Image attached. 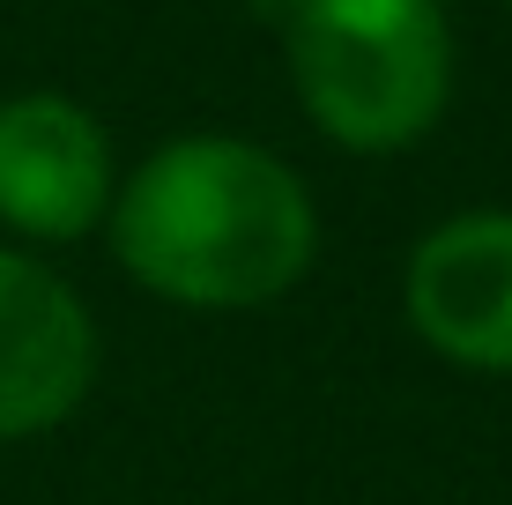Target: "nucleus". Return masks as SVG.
<instances>
[{
  "label": "nucleus",
  "instance_id": "f257e3e1",
  "mask_svg": "<svg viewBox=\"0 0 512 505\" xmlns=\"http://www.w3.org/2000/svg\"><path fill=\"white\" fill-rule=\"evenodd\" d=\"M312 201L282 156L238 134H186L112 194V246L134 283L201 312L268 305L312 268Z\"/></svg>",
  "mask_w": 512,
  "mask_h": 505
},
{
  "label": "nucleus",
  "instance_id": "f03ea898",
  "mask_svg": "<svg viewBox=\"0 0 512 505\" xmlns=\"http://www.w3.org/2000/svg\"><path fill=\"white\" fill-rule=\"evenodd\" d=\"M290 75L342 149H409L453 90V30L438 0H290Z\"/></svg>",
  "mask_w": 512,
  "mask_h": 505
},
{
  "label": "nucleus",
  "instance_id": "7ed1b4c3",
  "mask_svg": "<svg viewBox=\"0 0 512 505\" xmlns=\"http://www.w3.org/2000/svg\"><path fill=\"white\" fill-rule=\"evenodd\" d=\"M112 208V142L67 97L0 104V223L30 238H82Z\"/></svg>",
  "mask_w": 512,
  "mask_h": 505
},
{
  "label": "nucleus",
  "instance_id": "20e7f679",
  "mask_svg": "<svg viewBox=\"0 0 512 505\" xmlns=\"http://www.w3.org/2000/svg\"><path fill=\"white\" fill-rule=\"evenodd\" d=\"M97 335L82 298L52 268L0 253V439L52 431L82 402Z\"/></svg>",
  "mask_w": 512,
  "mask_h": 505
},
{
  "label": "nucleus",
  "instance_id": "39448f33",
  "mask_svg": "<svg viewBox=\"0 0 512 505\" xmlns=\"http://www.w3.org/2000/svg\"><path fill=\"white\" fill-rule=\"evenodd\" d=\"M409 320L438 357L512 372V216L438 223L409 260Z\"/></svg>",
  "mask_w": 512,
  "mask_h": 505
}]
</instances>
